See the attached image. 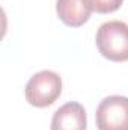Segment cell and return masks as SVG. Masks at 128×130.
<instances>
[{
    "instance_id": "6da1fadb",
    "label": "cell",
    "mask_w": 128,
    "mask_h": 130,
    "mask_svg": "<svg viewBox=\"0 0 128 130\" xmlns=\"http://www.w3.org/2000/svg\"><path fill=\"white\" fill-rule=\"evenodd\" d=\"M99 53L113 62L128 61V24L121 20L102 23L95 36Z\"/></svg>"
},
{
    "instance_id": "7a4b0ae2",
    "label": "cell",
    "mask_w": 128,
    "mask_h": 130,
    "mask_svg": "<svg viewBox=\"0 0 128 130\" xmlns=\"http://www.w3.org/2000/svg\"><path fill=\"white\" fill-rule=\"evenodd\" d=\"M62 94V79L51 70H42L29 79L24 95L35 107H48Z\"/></svg>"
},
{
    "instance_id": "3957f363",
    "label": "cell",
    "mask_w": 128,
    "mask_h": 130,
    "mask_svg": "<svg viewBox=\"0 0 128 130\" xmlns=\"http://www.w3.org/2000/svg\"><path fill=\"white\" fill-rule=\"evenodd\" d=\"M95 123L98 130H128V97L102 98L96 107Z\"/></svg>"
},
{
    "instance_id": "277c9868",
    "label": "cell",
    "mask_w": 128,
    "mask_h": 130,
    "mask_svg": "<svg viewBox=\"0 0 128 130\" xmlns=\"http://www.w3.org/2000/svg\"><path fill=\"white\" fill-rule=\"evenodd\" d=\"M86 110L77 101L65 103L51 118V130H86Z\"/></svg>"
},
{
    "instance_id": "5b68a950",
    "label": "cell",
    "mask_w": 128,
    "mask_h": 130,
    "mask_svg": "<svg viewBox=\"0 0 128 130\" xmlns=\"http://www.w3.org/2000/svg\"><path fill=\"white\" fill-rule=\"evenodd\" d=\"M56 12L60 21L66 26L80 27L89 20L92 9L86 0H57Z\"/></svg>"
},
{
    "instance_id": "8992f818",
    "label": "cell",
    "mask_w": 128,
    "mask_h": 130,
    "mask_svg": "<svg viewBox=\"0 0 128 130\" xmlns=\"http://www.w3.org/2000/svg\"><path fill=\"white\" fill-rule=\"evenodd\" d=\"M89 8L94 11V12H98V14H110V12H115L118 11L124 0H86Z\"/></svg>"
}]
</instances>
